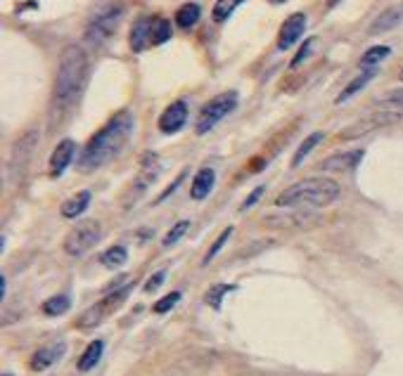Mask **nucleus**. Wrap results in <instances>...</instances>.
Segmentation results:
<instances>
[{
    "instance_id": "nucleus-29",
    "label": "nucleus",
    "mask_w": 403,
    "mask_h": 376,
    "mask_svg": "<svg viewBox=\"0 0 403 376\" xmlns=\"http://www.w3.org/2000/svg\"><path fill=\"white\" fill-rule=\"evenodd\" d=\"M171 22L164 17H154V31H152V46H161L171 39Z\"/></svg>"
},
{
    "instance_id": "nucleus-4",
    "label": "nucleus",
    "mask_w": 403,
    "mask_h": 376,
    "mask_svg": "<svg viewBox=\"0 0 403 376\" xmlns=\"http://www.w3.org/2000/svg\"><path fill=\"white\" fill-rule=\"evenodd\" d=\"M123 17V5L119 0H107L100 8L93 12L88 29H86V41L90 43L93 48H102L104 43L111 41V36L116 34Z\"/></svg>"
},
{
    "instance_id": "nucleus-5",
    "label": "nucleus",
    "mask_w": 403,
    "mask_h": 376,
    "mask_svg": "<svg viewBox=\"0 0 403 376\" xmlns=\"http://www.w3.org/2000/svg\"><path fill=\"white\" fill-rule=\"evenodd\" d=\"M264 228L275 230V232H306L318 228L322 223V216L311 209H287L282 213H266L264 216Z\"/></svg>"
},
{
    "instance_id": "nucleus-12",
    "label": "nucleus",
    "mask_w": 403,
    "mask_h": 376,
    "mask_svg": "<svg viewBox=\"0 0 403 376\" xmlns=\"http://www.w3.org/2000/svg\"><path fill=\"white\" fill-rule=\"evenodd\" d=\"M306 31V15L303 12H294L292 17L282 22L280 34H278V50L292 48L296 41L301 39V34Z\"/></svg>"
},
{
    "instance_id": "nucleus-28",
    "label": "nucleus",
    "mask_w": 403,
    "mask_h": 376,
    "mask_svg": "<svg viewBox=\"0 0 403 376\" xmlns=\"http://www.w3.org/2000/svg\"><path fill=\"white\" fill-rule=\"evenodd\" d=\"M377 104H380L384 111H394V114H403V88H399V90H389L387 95L377 99Z\"/></svg>"
},
{
    "instance_id": "nucleus-40",
    "label": "nucleus",
    "mask_w": 403,
    "mask_h": 376,
    "mask_svg": "<svg viewBox=\"0 0 403 376\" xmlns=\"http://www.w3.org/2000/svg\"><path fill=\"white\" fill-rule=\"evenodd\" d=\"M399 78L403 81V67H401V71H399Z\"/></svg>"
},
{
    "instance_id": "nucleus-35",
    "label": "nucleus",
    "mask_w": 403,
    "mask_h": 376,
    "mask_svg": "<svg viewBox=\"0 0 403 376\" xmlns=\"http://www.w3.org/2000/svg\"><path fill=\"white\" fill-rule=\"evenodd\" d=\"M313 46H315V39H308L306 43H303V46H301V50H299V53H296V57L292 60V67H299L301 62L306 60L308 55L313 53Z\"/></svg>"
},
{
    "instance_id": "nucleus-3",
    "label": "nucleus",
    "mask_w": 403,
    "mask_h": 376,
    "mask_svg": "<svg viewBox=\"0 0 403 376\" xmlns=\"http://www.w3.org/2000/svg\"><path fill=\"white\" fill-rule=\"evenodd\" d=\"M339 194H342V187L330 178H306L278 194L275 206H285V209H320V206H330L337 202Z\"/></svg>"
},
{
    "instance_id": "nucleus-19",
    "label": "nucleus",
    "mask_w": 403,
    "mask_h": 376,
    "mask_svg": "<svg viewBox=\"0 0 403 376\" xmlns=\"http://www.w3.org/2000/svg\"><path fill=\"white\" fill-rule=\"evenodd\" d=\"M159 175V156L147 152L142 156V166H140V175H138V192H142L145 187H150Z\"/></svg>"
},
{
    "instance_id": "nucleus-36",
    "label": "nucleus",
    "mask_w": 403,
    "mask_h": 376,
    "mask_svg": "<svg viewBox=\"0 0 403 376\" xmlns=\"http://www.w3.org/2000/svg\"><path fill=\"white\" fill-rule=\"evenodd\" d=\"M264 192H266V187H264V185H259L257 190H254V192L250 194V197L245 199V204H242V211H247V209H250V206L257 204L259 199H261V194H264Z\"/></svg>"
},
{
    "instance_id": "nucleus-22",
    "label": "nucleus",
    "mask_w": 403,
    "mask_h": 376,
    "mask_svg": "<svg viewBox=\"0 0 403 376\" xmlns=\"http://www.w3.org/2000/svg\"><path fill=\"white\" fill-rule=\"evenodd\" d=\"M375 76H377V69H365V71L361 74V76H356V78L351 81L349 85L344 88V90H342V95L337 97V104H342V102H346V99H351L353 95H356L358 90H363V88L368 85L370 81H373Z\"/></svg>"
},
{
    "instance_id": "nucleus-31",
    "label": "nucleus",
    "mask_w": 403,
    "mask_h": 376,
    "mask_svg": "<svg viewBox=\"0 0 403 376\" xmlns=\"http://www.w3.org/2000/svg\"><path fill=\"white\" fill-rule=\"evenodd\" d=\"M235 289H238L235 284H216V286H212V289L207 291V303L212 305L214 310H221L223 296H226V293H231V291H235Z\"/></svg>"
},
{
    "instance_id": "nucleus-10",
    "label": "nucleus",
    "mask_w": 403,
    "mask_h": 376,
    "mask_svg": "<svg viewBox=\"0 0 403 376\" xmlns=\"http://www.w3.org/2000/svg\"><path fill=\"white\" fill-rule=\"evenodd\" d=\"M36 142H39V130H29V133H24L20 140L15 142V147H12V154H10V173L12 178H20L24 173V168L29 166V159L31 154H34L36 149Z\"/></svg>"
},
{
    "instance_id": "nucleus-16",
    "label": "nucleus",
    "mask_w": 403,
    "mask_h": 376,
    "mask_svg": "<svg viewBox=\"0 0 403 376\" xmlns=\"http://www.w3.org/2000/svg\"><path fill=\"white\" fill-rule=\"evenodd\" d=\"M152 31H154V17H140L131 29V48L135 53H142L152 46Z\"/></svg>"
},
{
    "instance_id": "nucleus-32",
    "label": "nucleus",
    "mask_w": 403,
    "mask_h": 376,
    "mask_svg": "<svg viewBox=\"0 0 403 376\" xmlns=\"http://www.w3.org/2000/svg\"><path fill=\"white\" fill-rule=\"evenodd\" d=\"M233 232H235V228H233V225H228V228L223 230L219 237H216V242L212 244V246H209L207 256H204V265H207V263H212V260L216 258V256H219V251L223 249V244H226L228 239H231V235H233Z\"/></svg>"
},
{
    "instance_id": "nucleus-38",
    "label": "nucleus",
    "mask_w": 403,
    "mask_h": 376,
    "mask_svg": "<svg viewBox=\"0 0 403 376\" xmlns=\"http://www.w3.org/2000/svg\"><path fill=\"white\" fill-rule=\"evenodd\" d=\"M5 291H8V279H5V277H0V298L5 296Z\"/></svg>"
},
{
    "instance_id": "nucleus-24",
    "label": "nucleus",
    "mask_w": 403,
    "mask_h": 376,
    "mask_svg": "<svg viewBox=\"0 0 403 376\" xmlns=\"http://www.w3.org/2000/svg\"><path fill=\"white\" fill-rule=\"evenodd\" d=\"M392 55V48L389 46H373L370 50H365L361 57V69H377L382 60H387Z\"/></svg>"
},
{
    "instance_id": "nucleus-2",
    "label": "nucleus",
    "mask_w": 403,
    "mask_h": 376,
    "mask_svg": "<svg viewBox=\"0 0 403 376\" xmlns=\"http://www.w3.org/2000/svg\"><path fill=\"white\" fill-rule=\"evenodd\" d=\"M88 78V55L81 46H67L60 55L57 76L53 88V104L67 109L78 99L83 83Z\"/></svg>"
},
{
    "instance_id": "nucleus-23",
    "label": "nucleus",
    "mask_w": 403,
    "mask_h": 376,
    "mask_svg": "<svg viewBox=\"0 0 403 376\" xmlns=\"http://www.w3.org/2000/svg\"><path fill=\"white\" fill-rule=\"evenodd\" d=\"M200 15H202L200 5H197V3H185L176 12V27L178 29H192L197 22H200Z\"/></svg>"
},
{
    "instance_id": "nucleus-7",
    "label": "nucleus",
    "mask_w": 403,
    "mask_h": 376,
    "mask_svg": "<svg viewBox=\"0 0 403 376\" xmlns=\"http://www.w3.org/2000/svg\"><path fill=\"white\" fill-rule=\"evenodd\" d=\"M100 242V223L97 221H81L76 228H71L64 237V251L74 258L83 256Z\"/></svg>"
},
{
    "instance_id": "nucleus-9",
    "label": "nucleus",
    "mask_w": 403,
    "mask_h": 376,
    "mask_svg": "<svg viewBox=\"0 0 403 376\" xmlns=\"http://www.w3.org/2000/svg\"><path fill=\"white\" fill-rule=\"evenodd\" d=\"M401 118V114H394V111H375V114L361 118V121L351 123L349 128H344L339 133V140H356L361 135H368L370 130H377L382 125H389V123H396Z\"/></svg>"
},
{
    "instance_id": "nucleus-14",
    "label": "nucleus",
    "mask_w": 403,
    "mask_h": 376,
    "mask_svg": "<svg viewBox=\"0 0 403 376\" xmlns=\"http://www.w3.org/2000/svg\"><path fill=\"white\" fill-rule=\"evenodd\" d=\"M64 350H67L64 341L48 343V346H43L41 350H36L34 357H31V369H34V372H46L48 367H53L55 362L64 355Z\"/></svg>"
},
{
    "instance_id": "nucleus-15",
    "label": "nucleus",
    "mask_w": 403,
    "mask_h": 376,
    "mask_svg": "<svg viewBox=\"0 0 403 376\" xmlns=\"http://www.w3.org/2000/svg\"><path fill=\"white\" fill-rule=\"evenodd\" d=\"M74 154H76V142L74 140H62L55 152L50 156V175L53 178H60L62 173L69 168V164L74 161Z\"/></svg>"
},
{
    "instance_id": "nucleus-25",
    "label": "nucleus",
    "mask_w": 403,
    "mask_h": 376,
    "mask_svg": "<svg viewBox=\"0 0 403 376\" xmlns=\"http://www.w3.org/2000/svg\"><path fill=\"white\" fill-rule=\"evenodd\" d=\"M69 305H71V298L60 293V296H53L43 303V312H46L48 317H57V315H64V312L69 310Z\"/></svg>"
},
{
    "instance_id": "nucleus-11",
    "label": "nucleus",
    "mask_w": 403,
    "mask_h": 376,
    "mask_svg": "<svg viewBox=\"0 0 403 376\" xmlns=\"http://www.w3.org/2000/svg\"><path fill=\"white\" fill-rule=\"evenodd\" d=\"M185 121H188V104L183 99H176L173 104L166 106L159 116V130L164 135H173L183 128Z\"/></svg>"
},
{
    "instance_id": "nucleus-37",
    "label": "nucleus",
    "mask_w": 403,
    "mask_h": 376,
    "mask_svg": "<svg viewBox=\"0 0 403 376\" xmlns=\"http://www.w3.org/2000/svg\"><path fill=\"white\" fill-rule=\"evenodd\" d=\"M164 279H166V272H157V274H154V277H150V279L145 281V291H147V293H152L154 289H159L161 281H164Z\"/></svg>"
},
{
    "instance_id": "nucleus-41",
    "label": "nucleus",
    "mask_w": 403,
    "mask_h": 376,
    "mask_svg": "<svg viewBox=\"0 0 403 376\" xmlns=\"http://www.w3.org/2000/svg\"><path fill=\"white\" fill-rule=\"evenodd\" d=\"M3 376H12V374H3Z\"/></svg>"
},
{
    "instance_id": "nucleus-8",
    "label": "nucleus",
    "mask_w": 403,
    "mask_h": 376,
    "mask_svg": "<svg viewBox=\"0 0 403 376\" xmlns=\"http://www.w3.org/2000/svg\"><path fill=\"white\" fill-rule=\"evenodd\" d=\"M131 289H133V284H126V286H121V289L107 293V296H104L100 303L90 305V308L78 317V322H76L78 329H93V327H97V324H100L102 319L109 315V310L114 308V305H119L121 300L128 296V291H131Z\"/></svg>"
},
{
    "instance_id": "nucleus-18",
    "label": "nucleus",
    "mask_w": 403,
    "mask_h": 376,
    "mask_svg": "<svg viewBox=\"0 0 403 376\" xmlns=\"http://www.w3.org/2000/svg\"><path fill=\"white\" fill-rule=\"evenodd\" d=\"M88 206H90V192H88V190H83V192L74 194L71 199H67V202L62 204L60 213H62V218H69V221H74V218L83 216Z\"/></svg>"
},
{
    "instance_id": "nucleus-21",
    "label": "nucleus",
    "mask_w": 403,
    "mask_h": 376,
    "mask_svg": "<svg viewBox=\"0 0 403 376\" xmlns=\"http://www.w3.org/2000/svg\"><path fill=\"white\" fill-rule=\"evenodd\" d=\"M102 353H104V343L102 341H93L90 346L83 350V355L78 357V362H76L78 372H90V369L100 362Z\"/></svg>"
},
{
    "instance_id": "nucleus-30",
    "label": "nucleus",
    "mask_w": 403,
    "mask_h": 376,
    "mask_svg": "<svg viewBox=\"0 0 403 376\" xmlns=\"http://www.w3.org/2000/svg\"><path fill=\"white\" fill-rule=\"evenodd\" d=\"M242 3V0H216V5H214V12H212V17H214V22H226L228 17L233 15L235 10H238V5Z\"/></svg>"
},
{
    "instance_id": "nucleus-39",
    "label": "nucleus",
    "mask_w": 403,
    "mask_h": 376,
    "mask_svg": "<svg viewBox=\"0 0 403 376\" xmlns=\"http://www.w3.org/2000/svg\"><path fill=\"white\" fill-rule=\"evenodd\" d=\"M271 3H275V5H280V3H285V0H271Z\"/></svg>"
},
{
    "instance_id": "nucleus-33",
    "label": "nucleus",
    "mask_w": 403,
    "mask_h": 376,
    "mask_svg": "<svg viewBox=\"0 0 403 376\" xmlns=\"http://www.w3.org/2000/svg\"><path fill=\"white\" fill-rule=\"evenodd\" d=\"M188 230H190V221H178L169 232H166V237L161 239V244H164V246H173V244H178L183 239V235Z\"/></svg>"
},
{
    "instance_id": "nucleus-13",
    "label": "nucleus",
    "mask_w": 403,
    "mask_h": 376,
    "mask_svg": "<svg viewBox=\"0 0 403 376\" xmlns=\"http://www.w3.org/2000/svg\"><path fill=\"white\" fill-rule=\"evenodd\" d=\"M363 156H365L363 149L339 152V154L327 156V159L320 164V168H322V171H330V173H349V171H353V168H356L358 164H361Z\"/></svg>"
},
{
    "instance_id": "nucleus-26",
    "label": "nucleus",
    "mask_w": 403,
    "mask_h": 376,
    "mask_svg": "<svg viewBox=\"0 0 403 376\" xmlns=\"http://www.w3.org/2000/svg\"><path fill=\"white\" fill-rule=\"evenodd\" d=\"M126 260H128V251L123 249V246H109V249L100 256L102 265H104V267H111V270H114V267H121Z\"/></svg>"
},
{
    "instance_id": "nucleus-6",
    "label": "nucleus",
    "mask_w": 403,
    "mask_h": 376,
    "mask_svg": "<svg viewBox=\"0 0 403 376\" xmlns=\"http://www.w3.org/2000/svg\"><path fill=\"white\" fill-rule=\"evenodd\" d=\"M238 106V92L235 90H228V92H221V95H216L214 99H209L207 104L202 106L200 116H197V135H207L209 130L216 128L223 118H226L231 111Z\"/></svg>"
},
{
    "instance_id": "nucleus-34",
    "label": "nucleus",
    "mask_w": 403,
    "mask_h": 376,
    "mask_svg": "<svg viewBox=\"0 0 403 376\" xmlns=\"http://www.w3.org/2000/svg\"><path fill=\"white\" fill-rule=\"evenodd\" d=\"M178 300H181V291H173V293H169V296H164L161 300L154 303V312H157V315H164V312H169Z\"/></svg>"
},
{
    "instance_id": "nucleus-1",
    "label": "nucleus",
    "mask_w": 403,
    "mask_h": 376,
    "mask_svg": "<svg viewBox=\"0 0 403 376\" xmlns=\"http://www.w3.org/2000/svg\"><path fill=\"white\" fill-rule=\"evenodd\" d=\"M131 133H133V116L128 111H121L114 118H109V123L102 130H97L88 140V145L83 147V152L78 156V168L88 173L107 166L126 147Z\"/></svg>"
},
{
    "instance_id": "nucleus-27",
    "label": "nucleus",
    "mask_w": 403,
    "mask_h": 376,
    "mask_svg": "<svg viewBox=\"0 0 403 376\" xmlns=\"http://www.w3.org/2000/svg\"><path fill=\"white\" fill-rule=\"evenodd\" d=\"M322 137H325L322 133H313V135H308L306 140L301 142L299 149H296V154H294V159H292V168H299L303 164V159H306V156L313 152L318 142H322Z\"/></svg>"
},
{
    "instance_id": "nucleus-17",
    "label": "nucleus",
    "mask_w": 403,
    "mask_h": 376,
    "mask_svg": "<svg viewBox=\"0 0 403 376\" xmlns=\"http://www.w3.org/2000/svg\"><path fill=\"white\" fill-rule=\"evenodd\" d=\"M214 183H216V173L214 168H200L192 178V187H190V197L195 202H202L209 192L214 190Z\"/></svg>"
},
{
    "instance_id": "nucleus-20",
    "label": "nucleus",
    "mask_w": 403,
    "mask_h": 376,
    "mask_svg": "<svg viewBox=\"0 0 403 376\" xmlns=\"http://www.w3.org/2000/svg\"><path fill=\"white\" fill-rule=\"evenodd\" d=\"M401 20H403V8L384 10L382 15L373 22V27H370V34H384V31H392Z\"/></svg>"
}]
</instances>
